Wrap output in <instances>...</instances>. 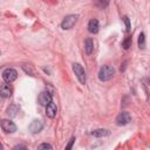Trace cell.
<instances>
[{"mask_svg":"<svg viewBox=\"0 0 150 150\" xmlns=\"http://www.w3.org/2000/svg\"><path fill=\"white\" fill-rule=\"evenodd\" d=\"M77 19H79V15H76V14H69V15H67V16L62 20L61 27H62L63 29H70V28H73V26L76 23Z\"/></svg>","mask_w":150,"mask_h":150,"instance_id":"2","label":"cell"},{"mask_svg":"<svg viewBox=\"0 0 150 150\" xmlns=\"http://www.w3.org/2000/svg\"><path fill=\"white\" fill-rule=\"evenodd\" d=\"M98 28H100V23L96 19H91L89 22H88V30L93 34H96L98 32Z\"/></svg>","mask_w":150,"mask_h":150,"instance_id":"10","label":"cell"},{"mask_svg":"<svg viewBox=\"0 0 150 150\" xmlns=\"http://www.w3.org/2000/svg\"><path fill=\"white\" fill-rule=\"evenodd\" d=\"M42 128H43V123H42L41 121H39V120H34V121L29 124V130H30L33 134L40 132V131L42 130Z\"/></svg>","mask_w":150,"mask_h":150,"instance_id":"8","label":"cell"},{"mask_svg":"<svg viewBox=\"0 0 150 150\" xmlns=\"http://www.w3.org/2000/svg\"><path fill=\"white\" fill-rule=\"evenodd\" d=\"M123 21L125 22V26H127V32H129V30H130V22H129L128 16H124V18H123Z\"/></svg>","mask_w":150,"mask_h":150,"instance_id":"19","label":"cell"},{"mask_svg":"<svg viewBox=\"0 0 150 150\" xmlns=\"http://www.w3.org/2000/svg\"><path fill=\"white\" fill-rule=\"evenodd\" d=\"M84 50L87 54H91L93 50H94V42L90 38H87L86 41H84Z\"/></svg>","mask_w":150,"mask_h":150,"instance_id":"12","label":"cell"},{"mask_svg":"<svg viewBox=\"0 0 150 150\" xmlns=\"http://www.w3.org/2000/svg\"><path fill=\"white\" fill-rule=\"evenodd\" d=\"M16 77H18V73L13 68H7L2 71V79L6 83H12L13 81L16 80Z\"/></svg>","mask_w":150,"mask_h":150,"instance_id":"3","label":"cell"},{"mask_svg":"<svg viewBox=\"0 0 150 150\" xmlns=\"http://www.w3.org/2000/svg\"><path fill=\"white\" fill-rule=\"evenodd\" d=\"M74 142H75V137H71V138L69 139L68 144L66 145V149H64V150H71V148H73V144H74Z\"/></svg>","mask_w":150,"mask_h":150,"instance_id":"16","label":"cell"},{"mask_svg":"<svg viewBox=\"0 0 150 150\" xmlns=\"http://www.w3.org/2000/svg\"><path fill=\"white\" fill-rule=\"evenodd\" d=\"M0 150H2V144H1V142H0Z\"/></svg>","mask_w":150,"mask_h":150,"instance_id":"20","label":"cell"},{"mask_svg":"<svg viewBox=\"0 0 150 150\" xmlns=\"http://www.w3.org/2000/svg\"><path fill=\"white\" fill-rule=\"evenodd\" d=\"M138 46L139 48H145V36H144V33H141L139 34V38H138Z\"/></svg>","mask_w":150,"mask_h":150,"instance_id":"14","label":"cell"},{"mask_svg":"<svg viewBox=\"0 0 150 150\" xmlns=\"http://www.w3.org/2000/svg\"><path fill=\"white\" fill-rule=\"evenodd\" d=\"M12 95V89L8 84H1L0 86V96L2 97H9Z\"/></svg>","mask_w":150,"mask_h":150,"instance_id":"11","label":"cell"},{"mask_svg":"<svg viewBox=\"0 0 150 150\" xmlns=\"http://www.w3.org/2000/svg\"><path fill=\"white\" fill-rule=\"evenodd\" d=\"M115 75V69L109 66V64H104L100 68V71H98V79L101 81H109L110 79H112V76Z\"/></svg>","mask_w":150,"mask_h":150,"instance_id":"1","label":"cell"},{"mask_svg":"<svg viewBox=\"0 0 150 150\" xmlns=\"http://www.w3.org/2000/svg\"><path fill=\"white\" fill-rule=\"evenodd\" d=\"M13 150H27V148H26L23 144H16V145L13 148Z\"/></svg>","mask_w":150,"mask_h":150,"instance_id":"18","label":"cell"},{"mask_svg":"<svg viewBox=\"0 0 150 150\" xmlns=\"http://www.w3.org/2000/svg\"><path fill=\"white\" fill-rule=\"evenodd\" d=\"M130 42H131V38H128L122 45H123V47H124V49H128L129 47H130Z\"/></svg>","mask_w":150,"mask_h":150,"instance_id":"17","label":"cell"},{"mask_svg":"<svg viewBox=\"0 0 150 150\" xmlns=\"http://www.w3.org/2000/svg\"><path fill=\"white\" fill-rule=\"evenodd\" d=\"M91 135L95 137H103V136H108L109 135V130L107 129H96L94 131H91Z\"/></svg>","mask_w":150,"mask_h":150,"instance_id":"13","label":"cell"},{"mask_svg":"<svg viewBox=\"0 0 150 150\" xmlns=\"http://www.w3.org/2000/svg\"><path fill=\"white\" fill-rule=\"evenodd\" d=\"M38 150H53V146L49 143H42L39 145Z\"/></svg>","mask_w":150,"mask_h":150,"instance_id":"15","label":"cell"},{"mask_svg":"<svg viewBox=\"0 0 150 150\" xmlns=\"http://www.w3.org/2000/svg\"><path fill=\"white\" fill-rule=\"evenodd\" d=\"M38 102H39L40 105H43V107L48 105V104L52 102V95H50V93H48V91H42V93L39 95V97H38Z\"/></svg>","mask_w":150,"mask_h":150,"instance_id":"7","label":"cell"},{"mask_svg":"<svg viewBox=\"0 0 150 150\" xmlns=\"http://www.w3.org/2000/svg\"><path fill=\"white\" fill-rule=\"evenodd\" d=\"M130 121H131V116H130V114L127 112V111L120 112V114L117 115V117H116V124H118V125H125V124H128Z\"/></svg>","mask_w":150,"mask_h":150,"instance_id":"5","label":"cell"},{"mask_svg":"<svg viewBox=\"0 0 150 150\" xmlns=\"http://www.w3.org/2000/svg\"><path fill=\"white\" fill-rule=\"evenodd\" d=\"M0 125H1V129L5 132H14L16 130V125L11 120H1Z\"/></svg>","mask_w":150,"mask_h":150,"instance_id":"6","label":"cell"},{"mask_svg":"<svg viewBox=\"0 0 150 150\" xmlns=\"http://www.w3.org/2000/svg\"><path fill=\"white\" fill-rule=\"evenodd\" d=\"M73 70L76 75L77 80L80 81V83L84 84L86 83V73H84V69L82 68V66L79 64V63H74L73 64Z\"/></svg>","mask_w":150,"mask_h":150,"instance_id":"4","label":"cell"},{"mask_svg":"<svg viewBox=\"0 0 150 150\" xmlns=\"http://www.w3.org/2000/svg\"><path fill=\"white\" fill-rule=\"evenodd\" d=\"M56 112H57V107H56L55 103L50 102L48 105H46V114H47L48 117L54 118L56 116Z\"/></svg>","mask_w":150,"mask_h":150,"instance_id":"9","label":"cell"}]
</instances>
